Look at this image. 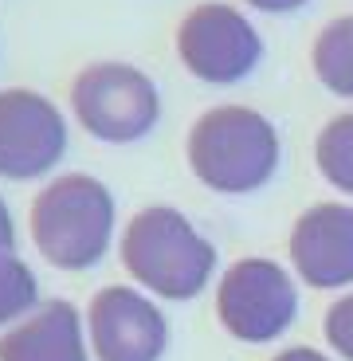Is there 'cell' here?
I'll list each match as a JSON object with an SVG mask.
<instances>
[{"instance_id":"cell-1","label":"cell","mask_w":353,"mask_h":361,"mask_svg":"<svg viewBox=\"0 0 353 361\" xmlns=\"http://www.w3.org/2000/svg\"><path fill=\"white\" fill-rule=\"evenodd\" d=\"M185 154L204 189L220 197H247L275 177L283 161V142L275 122L259 110L212 106L192 122Z\"/></svg>"},{"instance_id":"cell-2","label":"cell","mask_w":353,"mask_h":361,"mask_svg":"<svg viewBox=\"0 0 353 361\" xmlns=\"http://www.w3.org/2000/svg\"><path fill=\"white\" fill-rule=\"evenodd\" d=\"M122 267L157 298H197L216 275V247L169 204L142 208L122 232Z\"/></svg>"},{"instance_id":"cell-3","label":"cell","mask_w":353,"mask_h":361,"mask_svg":"<svg viewBox=\"0 0 353 361\" xmlns=\"http://www.w3.org/2000/svg\"><path fill=\"white\" fill-rule=\"evenodd\" d=\"M114 197L99 177L63 173L32 200V244L51 267L87 271L110 252Z\"/></svg>"},{"instance_id":"cell-4","label":"cell","mask_w":353,"mask_h":361,"mask_svg":"<svg viewBox=\"0 0 353 361\" xmlns=\"http://www.w3.org/2000/svg\"><path fill=\"white\" fill-rule=\"evenodd\" d=\"M71 106L79 126L110 145L142 142L161 122L157 82L134 63H91L71 82Z\"/></svg>"},{"instance_id":"cell-5","label":"cell","mask_w":353,"mask_h":361,"mask_svg":"<svg viewBox=\"0 0 353 361\" xmlns=\"http://www.w3.org/2000/svg\"><path fill=\"white\" fill-rule=\"evenodd\" d=\"M295 314H299V290L283 263L267 255H244L220 275L216 318L240 342H275L295 326Z\"/></svg>"},{"instance_id":"cell-6","label":"cell","mask_w":353,"mask_h":361,"mask_svg":"<svg viewBox=\"0 0 353 361\" xmlns=\"http://www.w3.org/2000/svg\"><path fill=\"white\" fill-rule=\"evenodd\" d=\"M177 55L197 75L200 82L212 87H232L247 79L263 59V39L255 24L232 4H197L177 27Z\"/></svg>"},{"instance_id":"cell-7","label":"cell","mask_w":353,"mask_h":361,"mask_svg":"<svg viewBox=\"0 0 353 361\" xmlns=\"http://www.w3.org/2000/svg\"><path fill=\"white\" fill-rule=\"evenodd\" d=\"M67 118L47 94L27 87L0 90V177L32 180L63 161Z\"/></svg>"},{"instance_id":"cell-8","label":"cell","mask_w":353,"mask_h":361,"mask_svg":"<svg viewBox=\"0 0 353 361\" xmlns=\"http://www.w3.org/2000/svg\"><path fill=\"white\" fill-rule=\"evenodd\" d=\"M91 350L99 361H161L169 322L154 298L134 287H102L87 310Z\"/></svg>"},{"instance_id":"cell-9","label":"cell","mask_w":353,"mask_h":361,"mask_svg":"<svg viewBox=\"0 0 353 361\" xmlns=\"http://www.w3.org/2000/svg\"><path fill=\"white\" fill-rule=\"evenodd\" d=\"M290 263L314 290H342L353 283V204H310L290 228Z\"/></svg>"},{"instance_id":"cell-10","label":"cell","mask_w":353,"mask_h":361,"mask_svg":"<svg viewBox=\"0 0 353 361\" xmlns=\"http://www.w3.org/2000/svg\"><path fill=\"white\" fill-rule=\"evenodd\" d=\"M0 361H91L75 302L51 298L0 338Z\"/></svg>"},{"instance_id":"cell-11","label":"cell","mask_w":353,"mask_h":361,"mask_svg":"<svg viewBox=\"0 0 353 361\" xmlns=\"http://www.w3.org/2000/svg\"><path fill=\"white\" fill-rule=\"evenodd\" d=\"M314 75L337 99H353V16H337L318 32L310 47Z\"/></svg>"},{"instance_id":"cell-12","label":"cell","mask_w":353,"mask_h":361,"mask_svg":"<svg viewBox=\"0 0 353 361\" xmlns=\"http://www.w3.org/2000/svg\"><path fill=\"white\" fill-rule=\"evenodd\" d=\"M314 165L337 192L353 197V110L330 118L322 126L314 142Z\"/></svg>"},{"instance_id":"cell-13","label":"cell","mask_w":353,"mask_h":361,"mask_svg":"<svg viewBox=\"0 0 353 361\" xmlns=\"http://www.w3.org/2000/svg\"><path fill=\"white\" fill-rule=\"evenodd\" d=\"M39 302V283L16 252H0V326L24 318Z\"/></svg>"},{"instance_id":"cell-14","label":"cell","mask_w":353,"mask_h":361,"mask_svg":"<svg viewBox=\"0 0 353 361\" xmlns=\"http://www.w3.org/2000/svg\"><path fill=\"white\" fill-rule=\"evenodd\" d=\"M322 330H326L330 350L342 353L345 361H353V290H349V295H342L334 307L326 310V322H322Z\"/></svg>"},{"instance_id":"cell-15","label":"cell","mask_w":353,"mask_h":361,"mask_svg":"<svg viewBox=\"0 0 353 361\" xmlns=\"http://www.w3.org/2000/svg\"><path fill=\"white\" fill-rule=\"evenodd\" d=\"M244 4H252L259 12H299V8H306L310 0H244Z\"/></svg>"},{"instance_id":"cell-16","label":"cell","mask_w":353,"mask_h":361,"mask_svg":"<svg viewBox=\"0 0 353 361\" xmlns=\"http://www.w3.org/2000/svg\"><path fill=\"white\" fill-rule=\"evenodd\" d=\"M12 244H16V224H12L8 204L0 200V252H12Z\"/></svg>"},{"instance_id":"cell-17","label":"cell","mask_w":353,"mask_h":361,"mask_svg":"<svg viewBox=\"0 0 353 361\" xmlns=\"http://www.w3.org/2000/svg\"><path fill=\"white\" fill-rule=\"evenodd\" d=\"M271 361H330V357L326 353H318V350H310V345H290V350L275 353Z\"/></svg>"}]
</instances>
